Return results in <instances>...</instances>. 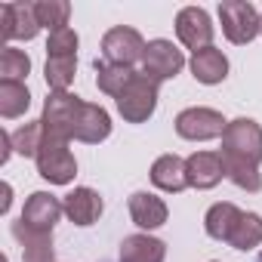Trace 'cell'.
Returning a JSON list of instances; mask_svg holds the SVG:
<instances>
[{"mask_svg": "<svg viewBox=\"0 0 262 262\" xmlns=\"http://www.w3.org/2000/svg\"><path fill=\"white\" fill-rule=\"evenodd\" d=\"M83 105H86V102H83L80 96H74V93H50L47 102H43V114H40L43 133L53 136V139L71 142Z\"/></svg>", "mask_w": 262, "mask_h": 262, "instance_id": "6da1fadb", "label": "cell"}, {"mask_svg": "<svg viewBox=\"0 0 262 262\" xmlns=\"http://www.w3.org/2000/svg\"><path fill=\"white\" fill-rule=\"evenodd\" d=\"M222 155L259 167L262 164V126L253 117L228 120L225 133H222Z\"/></svg>", "mask_w": 262, "mask_h": 262, "instance_id": "7a4b0ae2", "label": "cell"}, {"mask_svg": "<svg viewBox=\"0 0 262 262\" xmlns=\"http://www.w3.org/2000/svg\"><path fill=\"white\" fill-rule=\"evenodd\" d=\"M158 86H161V83H155L148 74L139 71L136 80L114 99L120 117H123L126 123H145V120L155 114V108H158Z\"/></svg>", "mask_w": 262, "mask_h": 262, "instance_id": "3957f363", "label": "cell"}, {"mask_svg": "<svg viewBox=\"0 0 262 262\" xmlns=\"http://www.w3.org/2000/svg\"><path fill=\"white\" fill-rule=\"evenodd\" d=\"M34 161H37L40 179H47L50 185H68L77 176V161H74V155H71V148H68L65 139L47 136Z\"/></svg>", "mask_w": 262, "mask_h": 262, "instance_id": "277c9868", "label": "cell"}, {"mask_svg": "<svg viewBox=\"0 0 262 262\" xmlns=\"http://www.w3.org/2000/svg\"><path fill=\"white\" fill-rule=\"evenodd\" d=\"M219 22H222V34L234 47H244L259 34V13L247 0H225V4H219Z\"/></svg>", "mask_w": 262, "mask_h": 262, "instance_id": "5b68a950", "label": "cell"}, {"mask_svg": "<svg viewBox=\"0 0 262 262\" xmlns=\"http://www.w3.org/2000/svg\"><path fill=\"white\" fill-rule=\"evenodd\" d=\"M228 120L216 111V108H204V105H194V108H185L176 114V133L188 142H207V139H219L225 133Z\"/></svg>", "mask_w": 262, "mask_h": 262, "instance_id": "8992f818", "label": "cell"}, {"mask_svg": "<svg viewBox=\"0 0 262 262\" xmlns=\"http://www.w3.org/2000/svg\"><path fill=\"white\" fill-rule=\"evenodd\" d=\"M145 40L136 28H126V25H117L111 31H105L102 37V56L105 62L111 65H126V68H133L136 62H142L145 56Z\"/></svg>", "mask_w": 262, "mask_h": 262, "instance_id": "52a82bcc", "label": "cell"}, {"mask_svg": "<svg viewBox=\"0 0 262 262\" xmlns=\"http://www.w3.org/2000/svg\"><path fill=\"white\" fill-rule=\"evenodd\" d=\"M182 68H185V56L173 40H164V37L148 40L145 56H142V74H148L155 83H164L176 77Z\"/></svg>", "mask_w": 262, "mask_h": 262, "instance_id": "ba28073f", "label": "cell"}, {"mask_svg": "<svg viewBox=\"0 0 262 262\" xmlns=\"http://www.w3.org/2000/svg\"><path fill=\"white\" fill-rule=\"evenodd\" d=\"M213 34H216V28H213V19H210L207 10H201V7L179 10V16H176V37L182 40V47H188L191 53L207 50V47H213Z\"/></svg>", "mask_w": 262, "mask_h": 262, "instance_id": "9c48e42d", "label": "cell"}, {"mask_svg": "<svg viewBox=\"0 0 262 262\" xmlns=\"http://www.w3.org/2000/svg\"><path fill=\"white\" fill-rule=\"evenodd\" d=\"M62 213H65V204H62L56 194H50V191H34V194L25 201L19 219H22L28 228H34V231H50V234H53V228H56V222L62 219Z\"/></svg>", "mask_w": 262, "mask_h": 262, "instance_id": "30bf717a", "label": "cell"}, {"mask_svg": "<svg viewBox=\"0 0 262 262\" xmlns=\"http://www.w3.org/2000/svg\"><path fill=\"white\" fill-rule=\"evenodd\" d=\"M0 25H4V40H34L40 34L34 4H4Z\"/></svg>", "mask_w": 262, "mask_h": 262, "instance_id": "8fae6325", "label": "cell"}, {"mask_svg": "<svg viewBox=\"0 0 262 262\" xmlns=\"http://www.w3.org/2000/svg\"><path fill=\"white\" fill-rule=\"evenodd\" d=\"M185 173H188V188L210 191L225 179V161L219 151H194L185 161Z\"/></svg>", "mask_w": 262, "mask_h": 262, "instance_id": "7c38bea8", "label": "cell"}, {"mask_svg": "<svg viewBox=\"0 0 262 262\" xmlns=\"http://www.w3.org/2000/svg\"><path fill=\"white\" fill-rule=\"evenodd\" d=\"M62 204H65V216H68L74 225H80V228L99 222V216H102V210H105L102 194L93 191V188H86V185L68 191V194L62 198Z\"/></svg>", "mask_w": 262, "mask_h": 262, "instance_id": "4fadbf2b", "label": "cell"}, {"mask_svg": "<svg viewBox=\"0 0 262 262\" xmlns=\"http://www.w3.org/2000/svg\"><path fill=\"white\" fill-rule=\"evenodd\" d=\"M129 219H133L139 228L151 231V228H161L170 219V210H167V204L158 194L136 191V194H129Z\"/></svg>", "mask_w": 262, "mask_h": 262, "instance_id": "5bb4252c", "label": "cell"}, {"mask_svg": "<svg viewBox=\"0 0 262 262\" xmlns=\"http://www.w3.org/2000/svg\"><path fill=\"white\" fill-rule=\"evenodd\" d=\"M111 136V114L102 108V105H93L86 102L83 111H80V120H77V129H74V139L77 142H86V145H99Z\"/></svg>", "mask_w": 262, "mask_h": 262, "instance_id": "9a60e30c", "label": "cell"}, {"mask_svg": "<svg viewBox=\"0 0 262 262\" xmlns=\"http://www.w3.org/2000/svg\"><path fill=\"white\" fill-rule=\"evenodd\" d=\"M188 68H191L194 80H198V83H207V86H216V83H222V80L228 77V59H225V53L216 50V47H207V50L191 53Z\"/></svg>", "mask_w": 262, "mask_h": 262, "instance_id": "2e32d148", "label": "cell"}, {"mask_svg": "<svg viewBox=\"0 0 262 262\" xmlns=\"http://www.w3.org/2000/svg\"><path fill=\"white\" fill-rule=\"evenodd\" d=\"M151 182H155V188H161L167 194H179L182 188H188L185 161L179 155H161L151 164Z\"/></svg>", "mask_w": 262, "mask_h": 262, "instance_id": "e0dca14e", "label": "cell"}, {"mask_svg": "<svg viewBox=\"0 0 262 262\" xmlns=\"http://www.w3.org/2000/svg\"><path fill=\"white\" fill-rule=\"evenodd\" d=\"M13 234L22 244V262H53V234L50 231H34L22 219L13 222Z\"/></svg>", "mask_w": 262, "mask_h": 262, "instance_id": "ac0fdd59", "label": "cell"}, {"mask_svg": "<svg viewBox=\"0 0 262 262\" xmlns=\"http://www.w3.org/2000/svg\"><path fill=\"white\" fill-rule=\"evenodd\" d=\"M117 259L120 262H164L167 244L151 234H129V237H123Z\"/></svg>", "mask_w": 262, "mask_h": 262, "instance_id": "d6986e66", "label": "cell"}, {"mask_svg": "<svg viewBox=\"0 0 262 262\" xmlns=\"http://www.w3.org/2000/svg\"><path fill=\"white\" fill-rule=\"evenodd\" d=\"M241 216H244V210H237L231 201H219V204H213L207 210L204 228H207V234L213 241H225L228 244L231 234H234V228H237V222H241Z\"/></svg>", "mask_w": 262, "mask_h": 262, "instance_id": "ffe728a7", "label": "cell"}, {"mask_svg": "<svg viewBox=\"0 0 262 262\" xmlns=\"http://www.w3.org/2000/svg\"><path fill=\"white\" fill-rule=\"evenodd\" d=\"M93 68H96V86H99L105 96H111V99H117L129 83L136 80V74H139L136 68L111 65V62H105V59H102V62L96 59V65H93Z\"/></svg>", "mask_w": 262, "mask_h": 262, "instance_id": "44dd1931", "label": "cell"}, {"mask_svg": "<svg viewBox=\"0 0 262 262\" xmlns=\"http://www.w3.org/2000/svg\"><path fill=\"white\" fill-rule=\"evenodd\" d=\"M74 71H77V56H47L43 77H47L50 93H68Z\"/></svg>", "mask_w": 262, "mask_h": 262, "instance_id": "7402d4cb", "label": "cell"}, {"mask_svg": "<svg viewBox=\"0 0 262 262\" xmlns=\"http://www.w3.org/2000/svg\"><path fill=\"white\" fill-rule=\"evenodd\" d=\"M31 105V93L22 80H0V114L7 120L22 117Z\"/></svg>", "mask_w": 262, "mask_h": 262, "instance_id": "603a6c76", "label": "cell"}, {"mask_svg": "<svg viewBox=\"0 0 262 262\" xmlns=\"http://www.w3.org/2000/svg\"><path fill=\"white\" fill-rule=\"evenodd\" d=\"M34 13H37L40 28H47V31L53 34V31L68 28L71 4H68V0H37V4H34Z\"/></svg>", "mask_w": 262, "mask_h": 262, "instance_id": "cb8c5ba5", "label": "cell"}, {"mask_svg": "<svg viewBox=\"0 0 262 262\" xmlns=\"http://www.w3.org/2000/svg\"><path fill=\"white\" fill-rule=\"evenodd\" d=\"M10 136H13V151L22 155V158H37V151H40V145H43V139H47L40 120L22 123L16 133H10Z\"/></svg>", "mask_w": 262, "mask_h": 262, "instance_id": "d4e9b609", "label": "cell"}, {"mask_svg": "<svg viewBox=\"0 0 262 262\" xmlns=\"http://www.w3.org/2000/svg\"><path fill=\"white\" fill-rule=\"evenodd\" d=\"M219 155H222V151H219ZM222 161H225V179H231L237 188L253 191V194L262 188L259 167H253V164H247V161H237V158H225V155H222Z\"/></svg>", "mask_w": 262, "mask_h": 262, "instance_id": "484cf974", "label": "cell"}, {"mask_svg": "<svg viewBox=\"0 0 262 262\" xmlns=\"http://www.w3.org/2000/svg\"><path fill=\"white\" fill-rule=\"evenodd\" d=\"M228 244L234 250H256L262 244V216L259 213H244Z\"/></svg>", "mask_w": 262, "mask_h": 262, "instance_id": "4316f807", "label": "cell"}, {"mask_svg": "<svg viewBox=\"0 0 262 262\" xmlns=\"http://www.w3.org/2000/svg\"><path fill=\"white\" fill-rule=\"evenodd\" d=\"M31 71V59L25 50H16V47H4V53H0V74H4V80H25Z\"/></svg>", "mask_w": 262, "mask_h": 262, "instance_id": "83f0119b", "label": "cell"}, {"mask_svg": "<svg viewBox=\"0 0 262 262\" xmlns=\"http://www.w3.org/2000/svg\"><path fill=\"white\" fill-rule=\"evenodd\" d=\"M47 56H77V34L74 28L53 31L47 40Z\"/></svg>", "mask_w": 262, "mask_h": 262, "instance_id": "f1b7e54d", "label": "cell"}, {"mask_svg": "<svg viewBox=\"0 0 262 262\" xmlns=\"http://www.w3.org/2000/svg\"><path fill=\"white\" fill-rule=\"evenodd\" d=\"M259 34H262V13H259Z\"/></svg>", "mask_w": 262, "mask_h": 262, "instance_id": "f546056e", "label": "cell"}, {"mask_svg": "<svg viewBox=\"0 0 262 262\" xmlns=\"http://www.w3.org/2000/svg\"><path fill=\"white\" fill-rule=\"evenodd\" d=\"M213 262H216V259H213Z\"/></svg>", "mask_w": 262, "mask_h": 262, "instance_id": "4dcf8cb0", "label": "cell"}]
</instances>
